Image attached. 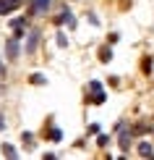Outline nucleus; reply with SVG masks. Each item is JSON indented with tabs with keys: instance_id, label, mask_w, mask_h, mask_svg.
<instances>
[{
	"instance_id": "obj_1",
	"label": "nucleus",
	"mask_w": 154,
	"mask_h": 160,
	"mask_svg": "<svg viewBox=\"0 0 154 160\" xmlns=\"http://www.w3.org/2000/svg\"><path fill=\"white\" fill-rule=\"evenodd\" d=\"M18 52H21V45H18V39H16V37L8 39V45H5V55H8V61H16Z\"/></svg>"
},
{
	"instance_id": "obj_2",
	"label": "nucleus",
	"mask_w": 154,
	"mask_h": 160,
	"mask_svg": "<svg viewBox=\"0 0 154 160\" xmlns=\"http://www.w3.org/2000/svg\"><path fill=\"white\" fill-rule=\"evenodd\" d=\"M105 100H107V92H105V89H94V95L86 97V102H91V105H102Z\"/></svg>"
},
{
	"instance_id": "obj_3",
	"label": "nucleus",
	"mask_w": 154,
	"mask_h": 160,
	"mask_svg": "<svg viewBox=\"0 0 154 160\" xmlns=\"http://www.w3.org/2000/svg\"><path fill=\"white\" fill-rule=\"evenodd\" d=\"M55 24H58V26H60V24H65V26H76V18H73L68 11H63V13L55 18Z\"/></svg>"
},
{
	"instance_id": "obj_4",
	"label": "nucleus",
	"mask_w": 154,
	"mask_h": 160,
	"mask_svg": "<svg viewBox=\"0 0 154 160\" xmlns=\"http://www.w3.org/2000/svg\"><path fill=\"white\" fill-rule=\"evenodd\" d=\"M24 0H0V13H8V11H13V8H18Z\"/></svg>"
},
{
	"instance_id": "obj_5",
	"label": "nucleus",
	"mask_w": 154,
	"mask_h": 160,
	"mask_svg": "<svg viewBox=\"0 0 154 160\" xmlns=\"http://www.w3.org/2000/svg\"><path fill=\"white\" fill-rule=\"evenodd\" d=\"M50 8V0H34V3H31V16H34V13H44Z\"/></svg>"
},
{
	"instance_id": "obj_6",
	"label": "nucleus",
	"mask_w": 154,
	"mask_h": 160,
	"mask_svg": "<svg viewBox=\"0 0 154 160\" xmlns=\"http://www.w3.org/2000/svg\"><path fill=\"white\" fill-rule=\"evenodd\" d=\"M37 42H39V32H31V34H29V42H26V52H34V50H37Z\"/></svg>"
},
{
	"instance_id": "obj_7",
	"label": "nucleus",
	"mask_w": 154,
	"mask_h": 160,
	"mask_svg": "<svg viewBox=\"0 0 154 160\" xmlns=\"http://www.w3.org/2000/svg\"><path fill=\"white\" fill-rule=\"evenodd\" d=\"M138 155H141V158H154L152 144H149V142H141V144H138Z\"/></svg>"
},
{
	"instance_id": "obj_8",
	"label": "nucleus",
	"mask_w": 154,
	"mask_h": 160,
	"mask_svg": "<svg viewBox=\"0 0 154 160\" xmlns=\"http://www.w3.org/2000/svg\"><path fill=\"white\" fill-rule=\"evenodd\" d=\"M99 61H102V63H110V61H112V50H110V48H102V50H99Z\"/></svg>"
},
{
	"instance_id": "obj_9",
	"label": "nucleus",
	"mask_w": 154,
	"mask_h": 160,
	"mask_svg": "<svg viewBox=\"0 0 154 160\" xmlns=\"http://www.w3.org/2000/svg\"><path fill=\"white\" fill-rule=\"evenodd\" d=\"M29 82H31V84H47V79H44V74H31Z\"/></svg>"
},
{
	"instance_id": "obj_10",
	"label": "nucleus",
	"mask_w": 154,
	"mask_h": 160,
	"mask_svg": "<svg viewBox=\"0 0 154 160\" xmlns=\"http://www.w3.org/2000/svg\"><path fill=\"white\" fill-rule=\"evenodd\" d=\"M63 139V131L60 129H50V142H60Z\"/></svg>"
},
{
	"instance_id": "obj_11",
	"label": "nucleus",
	"mask_w": 154,
	"mask_h": 160,
	"mask_svg": "<svg viewBox=\"0 0 154 160\" xmlns=\"http://www.w3.org/2000/svg\"><path fill=\"white\" fill-rule=\"evenodd\" d=\"M24 144H26V147H29V150L34 147V137H31L29 131H26V134H24Z\"/></svg>"
},
{
	"instance_id": "obj_12",
	"label": "nucleus",
	"mask_w": 154,
	"mask_h": 160,
	"mask_svg": "<svg viewBox=\"0 0 154 160\" xmlns=\"http://www.w3.org/2000/svg\"><path fill=\"white\" fill-rule=\"evenodd\" d=\"M97 144H99V147H105V144H110V137H107V134H99V137H97Z\"/></svg>"
},
{
	"instance_id": "obj_13",
	"label": "nucleus",
	"mask_w": 154,
	"mask_h": 160,
	"mask_svg": "<svg viewBox=\"0 0 154 160\" xmlns=\"http://www.w3.org/2000/svg\"><path fill=\"white\" fill-rule=\"evenodd\" d=\"M58 45H60V48H65V45H68V37H65L63 32H60V34H58Z\"/></svg>"
},
{
	"instance_id": "obj_14",
	"label": "nucleus",
	"mask_w": 154,
	"mask_h": 160,
	"mask_svg": "<svg viewBox=\"0 0 154 160\" xmlns=\"http://www.w3.org/2000/svg\"><path fill=\"white\" fill-rule=\"evenodd\" d=\"M24 24H26V18H13V21H11L13 29H18V26H24Z\"/></svg>"
},
{
	"instance_id": "obj_15",
	"label": "nucleus",
	"mask_w": 154,
	"mask_h": 160,
	"mask_svg": "<svg viewBox=\"0 0 154 160\" xmlns=\"http://www.w3.org/2000/svg\"><path fill=\"white\" fill-rule=\"evenodd\" d=\"M94 89H105L102 82H89V92H94Z\"/></svg>"
},
{
	"instance_id": "obj_16",
	"label": "nucleus",
	"mask_w": 154,
	"mask_h": 160,
	"mask_svg": "<svg viewBox=\"0 0 154 160\" xmlns=\"http://www.w3.org/2000/svg\"><path fill=\"white\" fill-rule=\"evenodd\" d=\"M3 152H5V155H8V158H13V155H16V150H13L11 144H5V147H3Z\"/></svg>"
},
{
	"instance_id": "obj_17",
	"label": "nucleus",
	"mask_w": 154,
	"mask_h": 160,
	"mask_svg": "<svg viewBox=\"0 0 154 160\" xmlns=\"http://www.w3.org/2000/svg\"><path fill=\"white\" fill-rule=\"evenodd\" d=\"M5 129V121H3V116H0V131H3Z\"/></svg>"
}]
</instances>
